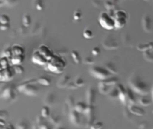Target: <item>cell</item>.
Returning <instances> with one entry per match:
<instances>
[{"instance_id": "obj_1", "label": "cell", "mask_w": 153, "mask_h": 129, "mask_svg": "<svg viewBox=\"0 0 153 129\" xmlns=\"http://www.w3.org/2000/svg\"><path fill=\"white\" fill-rule=\"evenodd\" d=\"M130 88L137 94L147 96L151 90L146 80L137 72L132 73L128 79Z\"/></svg>"}, {"instance_id": "obj_2", "label": "cell", "mask_w": 153, "mask_h": 129, "mask_svg": "<svg viewBox=\"0 0 153 129\" xmlns=\"http://www.w3.org/2000/svg\"><path fill=\"white\" fill-rule=\"evenodd\" d=\"M66 62L59 56L54 54L45 65L47 70L55 74H61L63 72L66 66Z\"/></svg>"}, {"instance_id": "obj_3", "label": "cell", "mask_w": 153, "mask_h": 129, "mask_svg": "<svg viewBox=\"0 0 153 129\" xmlns=\"http://www.w3.org/2000/svg\"><path fill=\"white\" fill-rule=\"evenodd\" d=\"M37 79H32L26 81L18 86V91L30 96H35L39 92V88L36 83Z\"/></svg>"}, {"instance_id": "obj_4", "label": "cell", "mask_w": 153, "mask_h": 129, "mask_svg": "<svg viewBox=\"0 0 153 129\" xmlns=\"http://www.w3.org/2000/svg\"><path fill=\"white\" fill-rule=\"evenodd\" d=\"M98 22L102 27L107 30L115 28V21L108 12L102 11L98 16Z\"/></svg>"}, {"instance_id": "obj_5", "label": "cell", "mask_w": 153, "mask_h": 129, "mask_svg": "<svg viewBox=\"0 0 153 129\" xmlns=\"http://www.w3.org/2000/svg\"><path fill=\"white\" fill-rule=\"evenodd\" d=\"M102 44L103 47L108 50H115L119 48L120 45L117 37L112 33L107 34L103 39Z\"/></svg>"}, {"instance_id": "obj_6", "label": "cell", "mask_w": 153, "mask_h": 129, "mask_svg": "<svg viewBox=\"0 0 153 129\" xmlns=\"http://www.w3.org/2000/svg\"><path fill=\"white\" fill-rule=\"evenodd\" d=\"M14 86L7 85L1 88V96L6 101L9 102H14L17 98V92Z\"/></svg>"}, {"instance_id": "obj_7", "label": "cell", "mask_w": 153, "mask_h": 129, "mask_svg": "<svg viewBox=\"0 0 153 129\" xmlns=\"http://www.w3.org/2000/svg\"><path fill=\"white\" fill-rule=\"evenodd\" d=\"M89 73L91 76L100 81L104 80L111 75L105 67L94 65L89 69Z\"/></svg>"}, {"instance_id": "obj_8", "label": "cell", "mask_w": 153, "mask_h": 129, "mask_svg": "<svg viewBox=\"0 0 153 129\" xmlns=\"http://www.w3.org/2000/svg\"><path fill=\"white\" fill-rule=\"evenodd\" d=\"M115 21V28L120 29L123 28L127 23L128 15L123 10H118L114 14Z\"/></svg>"}, {"instance_id": "obj_9", "label": "cell", "mask_w": 153, "mask_h": 129, "mask_svg": "<svg viewBox=\"0 0 153 129\" xmlns=\"http://www.w3.org/2000/svg\"><path fill=\"white\" fill-rule=\"evenodd\" d=\"M153 20L151 14L146 13L141 18V27L143 30L146 33H150L153 30Z\"/></svg>"}, {"instance_id": "obj_10", "label": "cell", "mask_w": 153, "mask_h": 129, "mask_svg": "<svg viewBox=\"0 0 153 129\" xmlns=\"http://www.w3.org/2000/svg\"><path fill=\"white\" fill-rule=\"evenodd\" d=\"M83 114L85 117L87 124L89 127L94 122L95 120V108L94 105H88Z\"/></svg>"}, {"instance_id": "obj_11", "label": "cell", "mask_w": 153, "mask_h": 129, "mask_svg": "<svg viewBox=\"0 0 153 129\" xmlns=\"http://www.w3.org/2000/svg\"><path fill=\"white\" fill-rule=\"evenodd\" d=\"M122 43L124 46L132 47L134 46V40L131 33L128 30L123 31L121 36Z\"/></svg>"}, {"instance_id": "obj_12", "label": "cell", "mask_w": 153, "mask_h": 129, "mask_svg": "<svg viewBox=\"0 0 153 129\" xmlns=\"http://www.w3.org/2000/svg\"><path fill=\"white\" fill-rule=\"evenodd\" d=\"M31 60L34 64L40 65H45L48 62L47 59L40 53L38 50L34 51Z\"/></svg>"}, {"instance_id": "obj_13", "label": "cell", "mask_w": 153, "mask_h": 129, "mask_svg": "<svg viewBox=\"0 0 153 129\" xmlns=\"http://www.w3.org/2000/svg\"><path fill=\"white\" fill-rule=\"evenodd\" d=\"M13 68L11 70L10 67L5 69L0 70V81L1 82H8L12 80L14 78Z\"/></svg>"}, {"instance_id": "obj_14", "label": "cell", "mask_w": 153, "mask_h": 129, "mask_svg": "<svg viewBox=\"0 0 153 129\" xmlns=\"http://www.w3.org/2000/svg\"><path fill=\"white\" fill-rule=\"evenodd\" d=\"M96 99V92L95 89L92 86H89L85 93L86 103L88 105H94Z\"/></svg>"}, {"instance_id": "obj_15", "label": "cell", "mask_w": 153, "mask_h": 129, "mask_svg": "<svg viewBox=\"0 0 153 129\" xmlns=\"http://www.w3.org/2000/svg\"><path fill=\"white\" fill-rule=\"evenodd\" d=\"M70 121L75 126L80 125L81 122V117L80 113L73 109L71 110L68 115Z\"/></svg>"}, {"instance_id": "obj_16", "label": "cell", "mask_w": 153, "mask_h": 129, "mask_svg": "<svg viewBox=\"0 0 153 129\" xmlns=\"http://www.w3.org/2000/svg\"><path fill=\"white\" fill-rule=\"evenodd\" d=\"M104 67L111 74H117L120 72L119 66L113 60L107 61L105 64Z\"/></svg>"}, {"instance_id": "obj_17", "label": "cell", "mask_w": 153, "mask_h": 129, "mask_svg": "<svg viewBox=\"0 0 153 129\" xmlns=\"http://www.w3.org/2000/svg\"><path fill=\"white\" fill-rule=\"evenodd\" d=\"M38 50L48 61L51 60L54 55L51 48L45 44L41 45L39 47Z\"/></svg>"}, {"instance_id": "obj_18", "label": "cell", "mask_w": 153, "mask_h": 129, "mask_svg": "<svg viewBox=\"0 0 153 129\" xmlns=\"http://www.w3.org/2000/svg\"><path fill=\"white\" fill-rule=\"evenodd\" d=\"M119 91V99L124 106H127V101L126 99V88L123 84L118 83L116 85Z\"/></svg>"}, {"instance_id": "obj_19", "label": "cell", "mask_w": 153, "mask_h": 129, "mask_svg": "<svg viewBox=\"0 0 153 129\" xmlns=\"http://www.w3.org/2000/svg\"><path fill=\"white\" fill-rule=\"evenodd\" d=\"M131 113L137 116H143L145 115L146 112L143 108L140 107L136 105H127Z\"/></svg>"}, {"instance_id": "obj_20", "label": "cell", "mask_w": 153, "mask_h": 129, "mask_svg": "<svg viewBox=\"0 0 153 129\" xmlns=\"http://www.w3.org/2000/svg\"><path fill=\"white\" fill-rule=\"evenodd\" d=\"M55 101L56 97L55 94L52 91H49L46 93L43 99L45 105L49 107L55 104Z\"/></svg>"}, {"instance_id": "obj_21", "label": "cell", "mask_w": 153, "mask_h": 129, "mask_svg": "<svg viewBox=\"0 0 153 129\" xmlns=\"http://www.w3.org/2000/svg\"><path fill=\"white\" fill-rule=\"evenodd\" d=\"M71 77L68 74H64L59 78L57 82V86L59 88L67 87V85L70 81Z\"/></svg>"}, {"instance_id": "obj_22", "label": "cell", "mask_w": 153, "mask_h": 129, "mask_svg": "<svg viewBox=\"0 0 153 129\" xmlns=\"http://www.w3.org/2000/svg\"><path fill=\"white\" fill-rule=\"evenodd\" d=\"M113 87L107 85L103 81H100L98 83V91L102 95H108Z\"/></svg>"}, {"instance_id": "obj_23", "label": "cell", "mask_w": 153, "mask_h": 129, "mask_svg": "<svg viewBox=\"0 0 153 129\" xmlns=\"http://www.w3.org/2000/svg\"><path fill=\"white\" fill-rule=\"evenodd\" d=\"M126 99L128 105H135L136 104V99L134 92L130 87L126 88Z\"/></svg>"}, {"instance_id": "obj_24", "label": "cell", "mask_w": 153, "mask_h": 129, "mask_svg": "<svg viewBox=\"0 0 153 129\" xmlns=\"http://www.w3.org/2000/svg\"><path fill=\"white\" fill-rule=\"evenodd\" d=\"M104 5L105 7L107 9V10L109 11V12H108L109 14L111 13V12L113 11L114 13H115V12L114 11H115L116 7L117 6L116 1H105L104 3Z\"/></svg>"}, {"instance_id": "obj_25", "label": "cell", "mask_w": 153, "mask_h": 129, "mask_svg": "<svg viewBox=\"0 0 153 129\" xmlns=\"http://www.w3.org/2000/svg\"><path fill=\"white\" fill-rule=\"evenodd\" d=\"M11 49L13 56L22 55L25 53V49L23 47L18 44H14L11 47Z\"/></svg>"}, {"instance_id": "obj_26", "label": "cell", "mask_w": 153, "mask_h": 129, "mask_svg": "<svg viewBox=\"0 0 153 129\" xmlns=\"http://www.w3.org/2000/svg\"><path fill=\"white\" fill-rule=\"evenodd\" d=\"M49 121L51 123L56 126H59L61 124V119L57 114L51 113L49 117Z\"/></svg>"}, {"instance_id": "obj_27", "label": "cell", "mask_w": 153, "mask_h": 129, "mask_svg": "<svg viewBox=\"0 0 153 129\" xmlns=\"http://www.w3.org/2000/svg\"><path fill=\"white\" fill-rule=\"evenodd\" d=\"M25 60V56L24 55H22L13 56L10 59L11 64L13 65L22 64Z\"/></svg>"}, {"instance_id": "obj_28", "label": "cell", "mask_w": 153, "mask_h": 129, "mask_svg": "<svg viewBox=\"0 0 153 129\" xmlns=\"http://www.w3.org/2000/svg\"><path fill=\"white\" fill-rule=\"evenodd\" d=\"M123 114L124 116V117L127 119L128 121L131 122H133L135 121L134 119V115L132 114L130 111L129 110L127 106H125L124 108L123 109Z\"/></svg>"}, {"instance_id": "obj_29", "label": "cell", "mask_w": 153, "mask_h": 129, "mask_svg": "<svg viewBox=\"0 0 153 129\" xmlns=\"http://www.w3.org/2000/svg\"><path fill=\"white\" fill-rule=\"evenodd\" d=\"M108 98L111 100L119 99V91L116 86L114 87L111 90L108 95Z\"/></svg>"}, {"instance_id": "obj_30", "label": "cell", "mask_w": 153, "mask_h": 129, "mask_svg": "<svg viewBox=\"0 0 153 129\" xmlns=\"http://www.w3.org/2000/svg\"><path fill=\"white\" fill-rule=\"evenodd\" d=\"M87 106L88 105L86 103L83 102H78L76 103L74 109L79 113H83L87 107Z\"/></svg>"}, {"instance_id": "obj_31", "label": "cell", "mask_w": 153, "mask_h": 129, "mask_svg": "<svg viewBox=\"0 0 153 129\" xmlns=\"http://www.w3.org/2000/svg\"><path fill=\"white\" fill-rule=\"evenodd\" d=\"M38 83L45 86H49L51 85V80L49 77L45 76H41L37 79Z\"/></svg>"}, {"instance_id": "obj_32", "label": "cell", "mask_w": 153, "mask_h": 129, "mask_svg": "<svg viewBox=\"0 0 153 129\" xmlns=\"http://www.w3.org/2000/svg\"><path fill=\"white\" fill-rule=\"evenodd\" d=\"M139 103L143 106L147 107L151 105V100L146 96H142L139 99Z\"/></svg>"}, {"instance_id": "obj_33", "label": "cell", "mask_w": 153, "mask_h": 129, "mask_svg": "<svg viewBox=\"0 0 153 129\" xmlns=\"http://www.w3.org/2000/svg\"><path fill=\"white\" fill-rule=\"evenodd\" d=\"M143 56L146 61L149 62L153 63V51L147 50L143 53Z\"/></svg>"}, {"instance_id": "obj_34", "label": "cell", "mask_w": 153, "mask_h": 129, "mask_svg": "<svg viewBox=\"0 0 153 129\" xmlns=\"http://www.w3.org/2000/svg\"><path fill=\"white\" fill-rule=\"evenodd\" d=\"M65 102L68 105L71 110L74 109L76 103H75V99L73 96L71 95L68 96Z\"/></svg>"}, {"instance_id": "obj_35", "label": "cell", "mask_w": 153, "mask_h": 129, "mask_svg": "<svg viewBox=\"0 0 153 129\" xmlns=\"http://www.w3.org/2000/svg\"><path fill=\"white\" fill-rule=\"evenodd\" d=\"M32 23V18L29 13H26L23 16V24L25 27H28Z\"/></svg>"}, {"instance_id": "obj_36", "label": "cell", "mask_w": 153, "mask_h": 129, "mask_svg": "<svg viewBox=\"0 0 153 129\" xmlns=\"http://www.w3.org/2000/svg\"><path fill=\"white\" fill-rule=\"evenodd\" d=\"M71 54L74 62L76 64L80 63L81 62V57L79 53L76 50H73L71 51Z\"/></svg>"}, {"instance_id": "obj_37", "label": "cell", "mask_w": 153, "mask_h": 129, "mask_svg": "<svg viewBox=\"0 0 153 129\" xmlns=\"http://www.w3.org/2000/svg\"><path fill=\"white\" fill-rule=\"evenodd\" d=\"M51 114L50 107L46 105L43 107L41 110V115L44 118L49 117Z\"/></svg>"}, {"instance_id": "obj_38", "label": "cell", "mask_w": 153, "mask_h": 129, "mask_svg": "<svg viewBox=\"0 0 153 129\" xmlns=\"http://www.w3.org/2000/svg\"><path fill=\"white\" fill-rule=\"evenodd\" d=\"M1 69H5L9 67V58L5 56H2L0 60Z\"/></svg>"}, {"instance_id": "obj_39", "label": "cell", "mask_w": 153, "mask_h": 129, "mask_svg": "<svg viewBox=\"0 0 153 129\" xmlns=\"http://www.w3.org/2000/svg\"><path fill=\"white\" fill-rule=\"evenodd\" d=\"M137 49L138 51H140V52H144L147 51V50H149V43L148 44H146V43H139L137 45Z\"/></svg>"}, {"instance_id": "obj_40", "label": "cell", "mask_w": 153, "mask_h": 129, "mask_svg": "<svg viewBox=\"0 0 153 129\" xmlns=\"http://www.w3.org/2000/svg\"><path fill=\"white\" fill-rule=\"evenodd\" d=\"M149 126V123L146 120H142L137 123V127L138 129H147Z\"/></svg>"}, {"instance_id": "obj_41", "label": "cell", "mask_w": 153, "mask_h": 129, "mask_svg": "<svg viewBox=\"0 0 153 129\" xmlns=\"http://www.w3.org/2000/svg\"><path fill=\"white\" fill-rule=\"evenodd\" d=\"M83 36L86 39H91L94 37L93 31L89 29H85L83 32Z\"/></svg>"}, {"instance_id": "obj_42", "label": "cell", "mask_w": 153, "mask_h": 129, "mask_svg": "<svg viewBox=\"0 0 153 129\" xmlns=\"http://www.w3.org/2000/svg\"><path fill=\"white\" fill-rule=\"evenodd\" d=\"M12 68L14 70V72L18 74H22L25 71V69L22 64L13 65Z\"/></svg>"}, {"instance_id": "obj_43", "label": "cell", "mask_w": 153, "mask_h": 129, "mask_svg": "<svg viewBox=\"0 0 153 129\" xmlns=\"http://www.w3.org/2000/svg\"><path fill=\"white\" fill-rule=\"evenodd\" d=\"M74 82L78 87H83L85 85V80L81 76H77L75 79Z\"/></svg>"}, {"instance_id": "obj_44", "label": "cell", "mask_w": 153, "mask_h": 129, "mask_svg": "<svg viewBox=\"0 0 153 129\" xmlns=\"http://www.w3.org/2000/svg\"><path fill=\"white\" fill-rule=\"evenodd\" d=\"M12 49L11 47H7L4 49L3 52V56L7 57L8 58L11 59L13 56Z\"/></svg>"}, {"instance_id": "obj_45", "label": "cell", "mask_w": 153, "mask_h": 129, "mask_svg": "<svg viewBox=\"0 0 153 129\" xmlns=\"http://www.w3.org/2000/svg\"><path fill=\"white\" fill-rule=\"evenodd\" d=\"M10 19L9 17L7 14H2L0 16V22L1 24H8L9 23Z\"/></svg>"}, {"instance_id": "obj_46", "label": "cell", "mask_w": 153, "mask_h": 129, "mask_svg": "<svg viewBox=\"0 0 153 129\" xmlns=\"http://www.w3.org/2000/svg\"><path fill=\"white\" fill-rule=\"evenodd\" d=\"M103 124L101 122H94L90 126V129H102Z\"/></svg>"}, {"instance_id": "obj_47", "label": "cell", "mask_w": 153, "mask_h": 129, "mask_svg": "<svg viewBox=\"0 0 153 129\" xmlns=\"http://www.w3.org/2000/svg\"><path fill=\"white\" fill-rule=\"evenodd\" d=\"M82 15L81 11L79 9H76L75 10L73 13V18L75 20L78 21L81 19Z\"/></svg>"}, {"instance_id": "obj_48", "label": "cell", "mask_w": 153, "mask_h": 129, "mask_svg": "<svg viewBox=\"0 0 153 129\" xmlns=\"http://www.w3.org/2000/svg\"><path fill=\"white\" fill-rule=\"evenodd\" d=\"M84 62L86 64H94L95 63V60L92 56H86L84 59Z\"/></svg>"}, {"instance_id": "obj_49", "label": "cell", "mask_w": 153, "mask_h": 129, "mask_svg": "<svg viewBox=\"0 0 153 129\" xmlns=\"http://www.w3.org/2000/svg\"><path fill=\"white\" fill-rule=\"evenodd\" d=\"M35 3V6L36 10L38 11H41L43 9L44 5L43 4L42 1H34Z\"/></svg>"}, {"instance_id": "obj_50", "label": "cell", "mask_w": 153, "mask_h": 129, "mask_svg": "<svg viewBox=\"0 0 153 129\" xmlns=\"http://www.w3.org/2000/svg\"><path fill=\"white\" fill-rule=\"evenodd\" d=\"M28 125L27 123L24 121L19 122L17 125V129H28Z\"/></svg>"}, {"instance_id": "obj_51", "label": "cell", "mask_w": 153, "mask_h": 129, "mask_svg": "<svg viewBox=\"0 0 153 129\" xmlns=\"http://www.w3.org/2000/svg\"><path fill=\"white\" fill-rule=\"evenodd\" d=\"M71 109L70 108L68 105L66 103H64L63 105V112L64 114H69L70 113L71 111Z\"/></svg>"}, {"instance_id": "obj_52", "label": "cell", "mask_w": 153, "mask_h": 129, "mask_svg": "<svg viewBox=\"0 0 153 129\" xmlns=\"http://www.w3.org/2000/svg\"><path fill=\"white\" fill-rule=\"evenodd\" d=\"M78 87L75 84L74 81H70L67 87V88L69 89L72 90L76 89L78 88Z\"/></svg>"}, {"instance_id": "obj_53", "label": "cell", "mask_w": 153, "mask_h": 129, "mask_svg": "<svg viewBox=\"0 0 153 129\" xmlns=\"http://www.w3.org/2000/svg\"><path fill=\"white\" fill-rule=\"evenodd\" d=\"M101 50L99 47L97 46L94 47L92 49V53L93 55L97 56L100 54Z\"/></svg>"}, {"instance_id": "obj_54", "label": "cell", "mask_w": 153, "mask_h": 129, "mask_svg": "<svg viewBox=\"0 0 153 129\" xmlns=\"http://www.w3.org/2000/svg\"><path fill=\"white\" fill-rule=\"evenodd\" d=\"M10 28V24L9 23L5 24H1L0 29L1 30H6Z\"/></svg>"}, {"instance_id": "obj_55", "label": "cell", "mask_w": 153, "mask_h": 129, "mask_svg": "<svg viewBox=\"0 0 153 129\" xmlns=\"http://www.w3.org/2000/svg\"><path fill=\"white\" fill-rule=\"evenodd\" d=\"M40 129H51L50 125H48L47 123L44 122L40 125Z\"/></svg>"}, {"instance_id": "obj_56", "label": "cell", "mask_w": 153, "mask_h": 129, "mask_svg": "<svg viewBox=\"0 0 153 129\" xmlns=\"http://www.w3.org/2000/svg\"><path fill=\"white\" fill-rule=\"evenodd\" d=\"M93 5L97 8H99L101 5V1H92Z\"/></svg>"}, {"instance_id": "obj_57", "label": "cell", "mask_w": 153, "mask_h": 129, "mask_svg": "<svg viewBox=\"0 0 153 129\" xmlns=\"http://www.w3.org/2000/svg\"><path fill=\"white\" fill-rule=\"evenodd\" d=\"M150 92L151 94V99L153 101V84L151 87V90H150Z\"/></svg>"}, {"instance_id": "obj_58", "label": "cell", "mask_w": 153, "mask_h": 129, "mask_svg": "<svg viewBox=\"0 0 153 129\" xmlns=\"http://www.w3.org/2000/svg\"><path fill=\"white\" fill-rule=\"evenodd\" d=\"M55 129H65L64 128H62V127H60V126H58L57 128H56Z\"/></svg>"}, {"instance_id": "obj_59", "label": "cell", "mask_w": 153, "mask_h": 129, "mask_svg": "<svg viewBox=\"0 0 153 129\" xmlns=\"http://www.w3.org/2000/svg\"><path fill=\"white\" fill-rule=\"evenodd\" d=\"M152 129H153V126H152Z\"/></svg>"}, {"instance_id": "obj_60", "label": "cell", "mask_w": 153, "mask_h": 129, "mask_svg": "<svg viewBox=\"0 0 153 129\" xmlns=\"http://www.w3.org/2000/svg\"></svg>"}]
</instances>
